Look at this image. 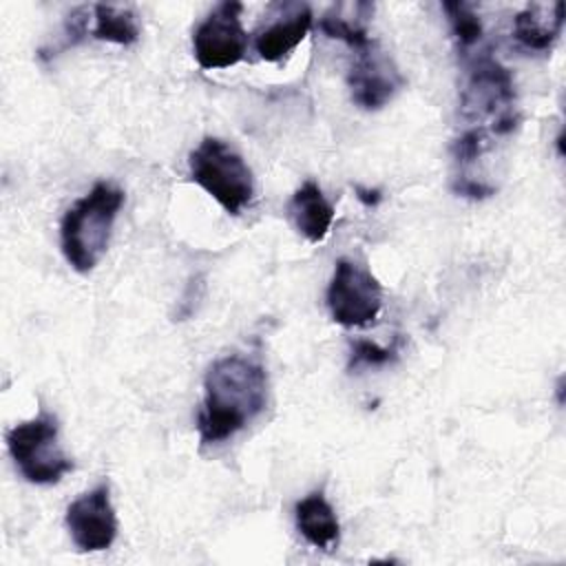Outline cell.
<instances>
[{"label": "cell", "mask_w": 566, "mask_h": 566, "mask_svg": "<svg viewBox=\"0 0 566 566\" xmlns=\"http://www.w3.org/2000/svg\"><path fill=\"white\" fill-rule=\"evenodd\" d=\"M451 188H453L455 195L469 197V199H486V197L495 195V188H493V186H489V184H484V181H475V179L464 177V175L455 177V181H453Z\"/></svg>", "instance_id": "19"}, {"label": "cell", "mask_w": 566, "mask_h": 566, "mask_svg": "<svg viewBox=\"0 0 566 566\" xmlns=\"http://www.w3.org/2000/svg\"><path fill=\"white\" fill-rule=\"evenodd\" d=\"M564 27V2H533L513 18V35L528 51H548Z\"/></svg>", "instance_id": "11"}, {"label": "cell", "mask_w": 566, "mask_h": 566, "mask_svg": "<svg viewBox=\"0 0 566 566\" xmlns=\"http://www.w3.org/2000/svg\"><path fill=\"white\" fill-rule=\"evenodd\" d=\"M325 298L334 323L343 327H365L380 314L382 287L367 268L349 259H338Z\"/></svg>", "instance_id": "6"}, {"label": "cell", "mask_w": 566, "mask_h": 566, "mask_svg": "<svg viewBox=\"0 0 566 566\" xmlns=\"http://www.w3.org/2000/svg\"><path fill=\"white\" fill-rule=\"evenodd\" d=\"M122 206L124 190L111 181H97L64 212L60 221V248L75 272L86 274L99 263Z\"/></svg>", "instance_id": "2"}, {"label": "cell", "mask_w": 566, "mask_h": 566, "mask_svg": "<svg viewBox=\"0 0 566 566\" xmlns=\"http://www.w3.org/2000/svg\"><path fill=\"white\" fill-rule=\"evenodd\" d=\"M57 433V418L44 409L7 431L9 455L27 482L57 484L73 471V460L60 449Z\"/></svg>", "instance_id": "4"}, {"label": "cell", "mask_w": 566, "mask_h": 566, "mask_svg": "<svg viewBox=\"0 0 566 566\" xmlns=\"http://www.w3.org/2000/svg\"><path fill=\"white\" fill-rule=\"evenodd\" d=\"M486 148H489L486 128H482V126H471V128H467V130L453 142L451 153H453V159H455L460 166H469V164H473Z\"/></svg>", "instance_id": "17"}, {"label": "cell", "mask_w": 566, "mask_h": 566, "mask_svg": "<svg viewBox=\"0 0 566 566\" xmlns=\"http://www.w3.org/2000/svg\"><path fill=\"white\" fill-rule=\"evenodd\" d=\"M243 4L226 0L217 4L192 33V55L203 71L228 69L248 53V33L241 24Z\"/></svg>", "instance_id": "7"}, {"label": "cell", "mask_w": 566, "mask_h": 566, "mask_svg": "<svg viewBox=\"0 0 566 566\" xmlns=\"http://www.w3.org/2000/svg\"><path fill=\"white\" fill-rule=\"evenodd\" d=\"M442 11L447 13V20L451 24V33L462 51H469L475 46L482 38V20L467 2H442Z\"/></svg>", "instance_id": "15"}, {"label": "cell", "mask_w": 566, "mask_h": 566, "mask_svg": "<svg viewBox=\"0 0 566 566\" xmlns=\"http://www.w3.org/2000/svg\"><path fill=\"white\" fill-rule=\"evenodd\" d=\"M279 13L254 35V49L261 60L279 62L292 53L312 29V9L303 2L274 4Z\"/></svg>", "instance_id": "10"}, {"label": "cell", "mask_w": 566, "mask_h": 566, "mask_svg": "<svg viewBox=\"0 0 566 566\" xmlns=\"http://www.w3.org/2000/svg\"><path fill=\"white\" fill-rule=\"evenodd\" d=\"M69 535L77 551L99 553L113 546L117 537V515L111 502L108 482H99L66 506Z\"/></svg>", "instance_id": "8"}, {"label": "cell", "mask_w": 566, "mask_h": 566, "mask_svg": "<svg viewBox=\"0 0 566 566\" xmlns=\"http://www.w3.org/2000/svg\"><path fill=\"white\" fill-rule=\"evenodd\" d=\"M188 168L190 179L230 214H239L254 199L250 166L219 137H203L188 155Z\"/></svg>", "instance_id": "3"}, {"label": "cell", "mask_w": 566, "mask_h": 566, "mask_svg": "<svg viewBox=\"0 0 566 566\" xmlns=\"http://www.w3.org/2000/svg\"><path fill=\"white\" fill-rule=\"evenodd\" d=\"M294 520L298 533L321 551H334L340 539L338 517L323 491H312L294 506Z\"/></svg>", "instance_id": "13"}, {"label": "cell", "mask_w": 566, "mask_h": 566, "mask_svg": "<svg viewBox=\"0 0 566 566\" xmlns=\"http://www.w3.org/2000/svg\"><path fill=\"white\" fill-rule=\"evenodd\" d=\"M95 27L91 35L95 40L113 42V44H135L139 40V27L135 13L128 7L117 4H95Z\"/></svg>", "instance_id": "14"}, {"label": "cell", "mask_w": 566, "mask_h": 566, "mask_svg": "<svg viewBox=\"0 0 566 566\" xmlns=\"http://www.w3.org/2000/svg\"><path fill=\"white\" fill-rule=\"evenodd\" d=\"M460 106L464 117H489L491 133H513L520 117L515 113V84L511 71L489 53L473 57Z\"/></svg>", "instance_id": "5"}, {"label": "cell", "mask_w": 566, "mask_h": 566, "mask_svg": "<svg viewBox=\"0 0 566 566\" xmlns=\"http://www.w3.org/2000/svg\"><path fill=\"white\" fill-rule=\"evenodd\" d=\"M356 192H358V199L365 203V206H378L380 203V199H382V195H380V190H369V188H360V186H356Z\"/></svg>", "instance_id": "20"}, {"label": "cell", "mask_w": 566, "mask_h": 566, "mask_svg": "<svg viewBox=\"0 0 566 566\" xmlns=\"http://www.w3.org/2000/svg\"><path fill=\"white\" fill-rule=\"evenodd\" d=\"M347 86L356 106L378 111L405 86V77L394 60L374 40H369L365 46L356 49Z\"/></svg>", "instance_id": "9"}, {"label": "cell", "mask_w": 566, "mask_h": 566, "mask_svg": "<svg viewBox=\"0 0 566 566\" xmlns=\"http://www.w3.org/2000/svg\"><path fill=\"white\" fill-rule=\"evenodd\" d=\"M396 360V349L394 347H380L378 343H371L367 338H358L352 343V354H349V369L358 365L367 367H380Z\"/></svg>", "instance_id": "18"}, {"label": "cell", "mask_w": 566, "mask_h": 566, "mask_svg": "<svg viewBox=\"0 0 566 566\" xmlns=\"http://www.w3.org/2000/svg\"><path fill=\"white\" fill-rule=\"evenodd\" d=\"M287 214L294 228L310 241L321 243L334 221V206L325 199L321 186L314 179H307L287 203Z\"/></svg>", "instance_id": "12"}, {"label": "cell", "mask_w": 566, "mask_h": 566, "mask_svg": "<svg viewBox=\"0 0 566 566\" xmlns=\"http://www.w3.org/2000/svg\"><path fill=\"white\" fill-rule=\"evenodd\" d=\"M268 402L265 367L243 354L214 360L203 378V402L197 416L201 444H219L243 431Z\"/></svg>", "instance_id": "1"}, {"label": "cell", "mask_w": 566, "mask_h": 566, "mask_svg": "<svg viewBox=\"0 0 566 566\" xmlns=\"http://www.w3.org/2000/svg\"><path fill=\"white\" fill-rule=\"evenodd\" d=\"M318 27H321V31H323L327 38L340 40V42H345L347 46H352L354 51L360 49V46H365V44L369 42V35H367L365 27L358 24L356 20L352 22V20L343 18L338 11H336V13H325V15L321 18Z\"/></svg>", "instance_id": "16"}]
</instances>
